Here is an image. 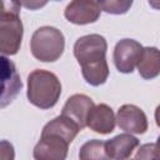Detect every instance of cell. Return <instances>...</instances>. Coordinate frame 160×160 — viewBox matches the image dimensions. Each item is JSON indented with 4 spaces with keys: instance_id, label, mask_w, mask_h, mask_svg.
I'll return each mask as SVG.
<instances>
[{
    "instance_id": "6da1fadb",
    "label": "cell",
    "mask_w": 160,
    "mask_h": 160,
    "mask_svg": "<svg viewBox=\"0 0 160 160\" xmlns=\"http://www.w3.org/2000/svg\"><path fill=\"white\" fill-rule=\"evenodd\" d=\"M106 50L108 42L99 34L84 35L74 44V55L81 66L82 78L91 86H100L109 78Z\"/></svg>"
},
{
    "instance_id": "7a4b0ae2",
    "label": "cell",
    "mask_w": 160,
    "mask_h": 160,
    "mask_svg": "<svg viewBox=\"0 0 160 160\" xmlns=\"http://www.w3.org/2000/svg\"><path fill=\"white\" fill-rule=\"evenodd\" d=\"M28 100L36 108L50 109L56 105L61 95V84L58 76L48 70L36 69L28 76Z\"/></svg>"
},
{
    "instance_id": "3957f363",
    "label": "cell",
    "mask_w": 160,
    "mask_h": 160,
    "mask_svg": "<svg viewBox=\"0 0 160 160\" xmlns=\"http://www.w3.org/2000/svg\"><path fill=\"white\" fill-rule=\"evenodd\" d=\"M65 38L52 26H41L34 31L30 40V50L35 59L42 62L56 61L64 52Z\"/></svg>"
},
{
    "instance_id": "277c9868",
    "label": "cell",
    "mask_w": 160,
    "mask_h": 160,
    "mask_svg": "<svg viewBox=\"0 0 160 160\" xmlns=\"http://www.w3.org/2000/svg\"><path fill=\"white\" fill-rule=\"evenodd\" d=\"M22 82L15 64L0 54V109L10 105L19 95Z\"/></svg>"
},
{
    "instance_id": "5b68a950",
    "label": "cell",
    "mask_w": 160,
    "mask_h": 160,
    "mask_svg": "<svg viewBox=\"0 0 160 160\" xmlns=\"http://www.w3.org/2000/svg\"><path fill=\"white\" fill-rule=\"evenodd\" d=\"M142 49H144L142 45L136 40L132 39L120 40L115 45L112 54V60L118 71L122 74H131L141 58Z\"/></svg>"
},
{
    "instance_id": "8992f818",
    "label": "cell",
    "mask_w": 160,
    "mask_h": 160,
    "mask_svg": "<svg viewBox=\"0 0 160 160\" xmlns=\"http://www.w3.org/2000/svg\"><path fill=\"white\" fill-rule=\"evenodd\" d=\"M70 144L60 135L41 131L40 140L35 145L32 155L36 160H64Z\"/></svg>"
},
{
    "instance_id": "52a82bcc",
    "label": "cell",
    "mask_w": 160,
    "mask_h": 160,
    "mask_svg": "<svg viewBox=\"0 0 160 160\" xmlns=\"http://www.w3.org/2000/svg\"><path fill=\"white\" fill-rule=\"evenodd\" d=\"M101 14V8L95 0H72L64 11L69 22L86 25L95 22Z\"/></svg>"
},
{
    "instance_id": "ba28073f",
    "label": "cell",
    "mask_w": 160,
    "mask_h": 160,
    "mask_svg": "<svg viewBox=\"0 0 160 160\" xmlns=\"http://www.w3.org/2000/svg\"><path fill=\"white\" fill-rule=\"evenodd\" d=\"M115 122L121 130L129 134H144L148 130L145 112L132 104H125L118 110Z\"/></svg>"
},
{
    "instance_id": "9c48e42d",
    "label": "cell",
    "mask_w": 160,
    "mask_h": 160,
    "mask_svg": "<svg viewBox=\"0 0 160 160\" xmlns=\"http://www.w3.org/2000/svg\"><path fill=\"white\" fill-rule=\"evenodd\" d=\"M22 32L24 30L20 18L12 20H0V54H18L22 40Z\"/></svg>"
},
{
    "instance_id": "30bf717a",
    "label": "cell",
    "mask_w": 160,
    "mask_h": 160,
    "mask_svg": "<svg viewBox=\"0 0 160 160\" xmlns=\"http://www.w3.org/2000/svg\"><path fill=\"white\" fill-rule=\"evenodd\" d=\"M94 101L89 96L84 94H75L66 100L61 115L74 121L79 126V129L82 130L86 126L88 115L90 110L94 108Z\"/></svg>"
},
{
    "instance_id": "8fae6325",
    "label": "cell",
    "mask_w": 160,
    "mask_h": 160,
    "mask_svg": "<svg viewBox=\"0 0 160 160\" xmlns=\"http://www.w3.org/2000/svg\"><path fill=\"white\" fill-rule=\"evenodd\" d=\"M86 126L98 134L105 135L112 132L115 128V115L112 109L106 104L94 105L88 115Z\"/></svg>"
},
{
    "instance_id": "7c38bea8",
    "label": "cell",
    "mask_w": 160,
    "mask_h": 160,
    "mask_svg": "<svg viewBox=\"0 0 160 160\" xmlns=\"http://www.w3.org/2000/svg\"><path fill=\"white\" fill-rule=\"evenodd\" d=\"M139 144H140L139 140L129 132L116 135L115 138L105 141V151L108 159H115V160L129 159L132 151L135 150V148L139 146Z\"/></svg>"
},
{
    "instance_id": "4fadbf2b",
    "label": "cell",
    "mask_w": 160,
    "mask_h": 160,
    "mask_svg": "<svg viewBox=\"0 0 160 160\" xmlns=\"http://www.w3.org/2000/svg\"><path fill=\"white\" fill-rule=\"evenodd\" d=\"M136 66H138V71L142 79H145V80L155 79L160 72V58H159L158 48H155V46L144 48L141 58Z\"/></svg>"
},
{
    "instance_id": "5bb4252c",
    "label": "cell",
    "mask_w": 160,
    "mask_h": 160,
    "mask_svg": "<svg viewBox=\"0 0 160 160\" xmlns=\"http://www.w3.org/2000/svg\"><path fill=\"white\" fill-rule=\"evenodd\" d=\"M79 158L81 160H91V159H108L105 151V141L102 140H89L81 148L79 152Z\"/></svg>"
},
{
    "instance_id": "9a60e30c",
    "label": "cell",
    "mask_w": 160,
    "mask_h": 160,
    "mask_svg": "<svg viewBox=\"0 0 160 160\" xmlns=\"http://www.w3.org/2000/svg\"><path fill=\"white\" fill-rule=\"evenodd\" d=\"M132 2L134 0H102L100 2V8L108 14L122 15L130 10Z\"/></svg>"
},
{
    "instance_id": "2e32d148",
    "label": "cell",
    "mask_w": 160,
    "mask_h": 160,
    "mask_svg": "<svg viewBox=\"0 0 160 160\" xmlns=\"http://www.w3.org/2000/svg\"><path fill=\"white\" fill-rule=\"evenodd\" d=\"M20 6L18 0H0V20L18 19L20 15Z\"/></svg>"
},
{
    "instance_id": "e0dca14e",
    "label": "cell",
    "mask_w": 160,
    "mask_h": 160,
    "mask_svg": "<svg viewBox=\"0 0 160 160\" xmlns=\"http://www.w3.org/2000/svg\"><path fill=\"white\" fill-rule=\"evenodd\" d=\"M158 145L155 142L151 144H145L140 146L138 150L135 159H150V158H158Z\"/></svg>"
},
{
    "instance_id": "ac0fdd59",
    "label": "cell",
    "mask_w": 160,
    "mask_h": 160,
    "mask_svg": "<svg viewBox=\"0 0 160 160\" xmlns=\"http://www.w3.org/2000/svg\"><path fill=\"white\" fill-rule=\"evenodd\" d=\"M15 158V151L14 146L11 142L8 140H1L0 141V160H12Z\"/></svg>"
},
{
    "instance_id": "d6986e66",
    "label": "cell",
    "mask_w": 160,
    "mask_h": 160,
    "mask_svg": "<svg viewBox=\"0 0 160 160\" xmlns=\"http://www.w3.org/2000/svg\"><path fill=\"white\" fill-rule=\"evenodd\" d=\"M21 6H24L28 10H39L44 8L49 0H18Z\"/></svg>"
},
{
    "instance_id": "ffe728a7",
    "label": "cell",
    "mask_w": 160,
    "mask_h": 160,
    "mask_svg": "<svg viewBox=\"0 0 160 160\" xmlns=\"http://www.w3.org/2000/svg\"><path fill=\"white\" fill-rule=\"evenodd\" d=\"M149 4H150L155 10L159 9V0H149Z\"/></svg>"
},
{
    "instance_id": "44dd1931",
    "label": "cell",
    "mask_w": 160,
    "mask_h": 160,
    "mask_svg": "<svg viewBox=\"0 0 160 160\" xmlns=\"http://www.w3.org/2000/svg\"><path fill=\"white\" fill-rule=\"evenodd\" d=\"M95 1H96V2H99V5H100V2H101L102 0H95Z\"/></svg>"
},
{
    "instance_id": "7402d4cb",
    "label": "cell",
    "mask_w": 160,
    "mask_h": 160,
    "mask_svg": "<svg viewBox=\"0 0 160 160\" xmlns=\"http://www.w3.org/2000/svg\"><path fill=\"white\" fill-rule=\"evenodd\" d=\"M55 1H58V0H55Z\"/></svg>"
}]
</instances>
